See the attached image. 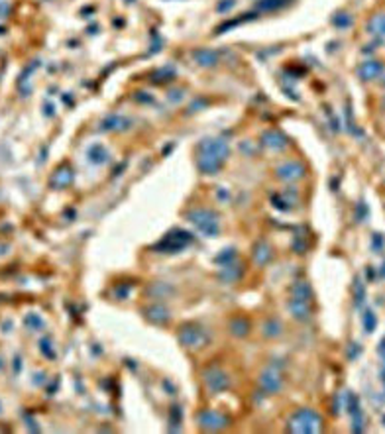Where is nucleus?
Listing matches in <instances>:
<instances>
[{
    "instance_id": "1",
    "label": "nucleus",
    "mask_w": 385,
    "mask_h": 434,
    "mask_svg": "<svg viewBox=\"0 0 385 434\" xmlns=\"http://www.w3.org/2000/svg\"><path fill=\"white\" fill-rule=\"evenodd\" d=\"M289 428L293 432H320L322 417L313 409H299L289 420Z\"/></svg>"
},
{
    "instance_id": "2",
    "label": "nucleus",
    "mask_w": 385,
    "mask_h": 434,
    "mask_svg": "<svg viewBox=\"0 0 385 434\" xmlns=\"http://www.w3.org/2000/svg\"><path fill=\"white\" fill-rule=\"evenodd\" d=\"M224 156H226V146H224V143L210 141V143H207V152L199 156V167L205 173H214L222 165Z\"/></svg>"
},
{
    "instance_id": "3",
    "label": "nucleus",
    "mask_w": 385,
    "mask_h": 434,
    "mask_svg": "<svg viewBox=\"0 0 385 434\" xmlns=\"http://www.w3.org/2000/svg\"><path fill=\"white\" fill-rule=\"evenodd\" d=\"M207 332L197 324H185L179 330V342L185 348H203L207 344Z\"/></svg>"
},
{
    "instance_id": "4",
    "label": "nucleus",
    "mask_w": 385,
    "mask_h": 434,
    "mask_svg": "<svg viewBox=\"0 0 385 434\" xmlns=\"http://www.w3.org/2000/svg\"><path fill=\"white\" fill-rule=\"evenodd\" d=\"M203 379H205L207 389H209L212 395L222 393L224 389H228V387H230V377H228V375L224 373V369H220L218 365H212V367L205 369Z\"/></svg>"
},
{
    "instance_id": "5",
    "label": "nucleus",
    "mask_w": 385,
    "mask_h": 434,
    "mask_svg": "<svg viewBox=\"0 0 385 434\" xmlns=\"http://www.w3.org/2000/svg\"><path fill=\"white\" fill-rule=\"evenodd\" d=\"M191 222L195 224L201 232H205L207 236H216L218 230H220L218 216L214 212H209V210H195V212H191Z\"/></svg>"
},
{
    "instance_id": "6",
    "label": "nucleus",
    "mask_w": 385,
    "mask_h": 434,
    "mask_svg": "<svg viewBox=\"0 0 385 434\" xmlns=\"http://www.w3.org/2000/svg\"><path fill=\"white\" fill-rule=\"evenodd\" d=\"M199 424L205 428V430H220L228 424V418L216 411H205L199 415Z\"/></svg>"
},
{
    "instance_id": "7",
    "label": "nucleus",
    "mask_w": 385,
    "mask_h": 434,
    "mask_svg": "<svg viewBox=\"0 0 385 434\" xmlns=\"http://www.w3.org/2000/svg\"><path fill=\"white\" fill-rule=\"evenodd\" d=\"M260 383H262V387H263L267 393H275V391H279V389H281V385H283L279 373H277L275 369H271V367L265 369V371L260 375Z\"/></svg>"
},
{
    "instance_id": "8",
    "label": "nucleus",
    "mask_w": 385,
    "mask_h": 434,
    "mask_svg": "<svg viewBox=\"0 0 385 434\" xmlns=\"http://www.w3.org/2000/svg\"><path fill=\"white\" fill-rule=\"evenodd\" d=\"M289 311L291 314L299 320H307L311 316V301L307 299H297V297H291L289 299Z\"/></svg>"
},
{
    "instance_id": "9",
    "label": "nucleus",
    "mask_w": 385,
    "mask_h": 434,
    "mask_svg": "<svg viewBox=\"0 0 385 434\" xmlns=\"http://www.w3.org/2000/svg\"><path fill=\"white\" fill-rule=\"evenodd\" d=\"M348 413L352 415V422H354V432H362L364 430V415H362V409H360V403L356 399V395L350 391L348 393Z\"/></svg>"
},
{
    "instance_id": "10",
    "label": "nucleus",
    "mask_w": 385,
    "mask_h": 434,
    "mask_svg": "<svg viewBox=\"0 0 385 434\" xmlns=\"http://www.w3.org/2000/svg\"><path fill=\"white\" fill-rule=\"evenodd\" d=\"M303 171H305V169H303L301 163H297V161H289V163H285V165H281V167L277 169V177L287 179V181H293V179L303 177V175H305Z\"/></svg>"
},
{
    "instance_id": "11",
    "label": "nucleus",
    "mask_w": 385,
    "mask_h": 434,
    "mask_svg": "<svg viewBox=\"0 0 385 434\" xmlns=\"http://www.w3.org/2000/svg\"><path fill=\"white\" fill-rule=\"evenodd\" d=\"M381 73H383V63H379V61H366V63L358 69V75H360L364 81H373V79H377Z\"/></svg>"
},
{
    "instance_id": "12",
    "label": "nucleus",
    "mask_w": 385,
    "mask_h": 434,
    "mask_svg": "<svg viewBox=\"0 0 385 434\" xmlns=\"http://www.w3.org/2000/svg\"><path fill=\"white\" fill-rule=\"evenodd\" d=\"M143 312H146V318L148 320H152L156 324H165L169 320V312L161 305H152V307H148Z\"/></svg>"
},
{
    "instance_id": "13",
    "label": "nucleus",
    "mask_w": 385,
    "mask_h": 434,
    "mask_svg": "<svg viewBox=\"0 0 385 434\" xmlns=\"http://www.w3.org/2000/svg\"><path fill=\"white\" fill-rule=\"evenodd\" d=\"M368 32L373 35H385V14H375L368 22Z\"/></svg>"
},
{
    "instance_id": "14",
    "label": "nucleus",
    "mask_w": 385,
    "mask_h": 434,
    "mask_svg": "<svg viewBox=\"0 0 385 434\" xmlns=\"http://www.w3.org/2000/svg\"><path fill=\"white\" fill-rule=\"evenodd\" d=\"M230 330H232V334H236V336H246L248 330H250V322H248L246 318H234V320L230 322Z\"/></svg>"
},
{
    "instance_id": "15",
    "label": "nucleus",
    "mask_w": 385,
    "mask_h": 434,
    "mask_svg": "<svg viewBox=\"0 0 385 434\" xmlns=\"http://www.w3.org/2000/svg\"><path fill=\"white\" fill-rule=\"evenodd\" d=\"M195 59L201 65H214L216 59H218V55L214 52H210V50H199V52H195Z\"/></svg>"
},
{
    "instance_id": "16",
    "label": "nucleus",
    "mask_w": 385,
    "mask_h": 434,
    "mask_svg": "<svg viewBox=\"0 0 385 434\" xmlns=\"http://www.w3.org/2000/svg\"><path fill=\"white\" fill-rule=\"evenodd\" d=\"M283 332V326H281V322L279 320H267L265 324H263V334L265 336H271V338H275V336H279Z\"/></svg>"
},
{
    "instance_id": "17",
    "label": "nucleus",
    "mask_w": 385,
    "mask_h": 434,
    "mask_svg": "<svg viewBox=\"0 0 385 434\" xmlns=\"http://www.w3.org/2000/svg\"><path fill=\"white\" fill-rule=\"evenodd\" d=\"M287 4V0H260L258 2V8L260 10H277L281 6Z\"/></svg>"
},
{
    "instance_id": "18",
    "label": "nucleus",
    "mask_w": 385,
    "mask_h": 434,
    "mask_svg": "<svg viewBox=\"0 0 385 434\" xmlns=\"http://www.w3.org/2000/svg\"><path fill=\"white\" fill-rule=\"evenodd\" d=\"M254 258H256L260 263H265V261L271 258V252H269V248H267L265 244H260V246L254 250Z\"/></svg>"
},
{
    "instance_id": "19",
    "label": "nucleus",
    "mask_w": 385,
    "mask_h": 434,
    "mask_svg": "<svg viewBox=\"0 0 385 434\" xmlns=\"http://www.w3.org/2000/svg\"><path fill=\"white\" fill-rule=\"evenodd\" d=\"M375 326H377V318H375V314H373L371 311H364V328H366L368 332H373Z\"/></svg>"
},
{
    "instance_id": "20",
    "label": "nucleus",
    "mask_w": 385,
    "mask_h": 434,
    "mask_svg": "<svg viewBox=\"0 0 385 434\" xmlns=\"http://www.w3.org/2000/svg\"><path fill=\"white\" fill-rule=\"evenodd\" d=\"M334 24H336V26H340V28H344V26L352 24V18H350L348 14H338V16L334 18Z\"/></svg>"
},
{
    "instance_id": "21",
    "label": "nucleus",
    "mask_w": 385,
    "mask_h": 434,
    "mask_svg": "<svg viewBox=\"0 0 385 434\" xmlns=\"http://www.w3.org/2000/svg\"><path fill=\"white\" fill-rule=\"evenodd\" d=\"M354 289H356V303H358V305H362V301H364V287H362L360 279H356Z\"/></svg>"
},
{
    "instance_id": "22",
    "label": "nucleus",
    "mask_w": 385,
    "mask_h": 434,
    "mask_svg": "<svg viewBox=\"0 0 385 434\" xmlns=\"http://www.w3.org/2000/svg\"><path fill=\"white\" fill-rule=\"evenodd\" d=\"M385 246V240L381 238V234H373V250L375 252H381Z\"/></svg>"
},
{
    "instance_id": "23",
    "label": "nucleus",
    "mask_w": 385,
    "mask_h": 434,
    "mask_svg": "<svg viewBox=\"0 0 385 434\" xmlns=\"http://www.w3.org/2000/svg\"><path fill=\"white\" fill-rule=\"evenodd\" d=\"M381 275H383V277H385V265H383V271H381Z\"/></svg>"
},
{
    "instance_id": "24",
    "label": "nucleus",
    "mask_w": 385,
    "mask_h": 434,
    "mask_svg": "<svg viewBox=\"0 0 385 434\" xmlns=\"http://www.w3.org/2000/svg\"><path fill=\"white\" fill-rule=\"evenodd\" d=\"M383 381H385V377H383Z\"/></svg>"
}]
</instances>
